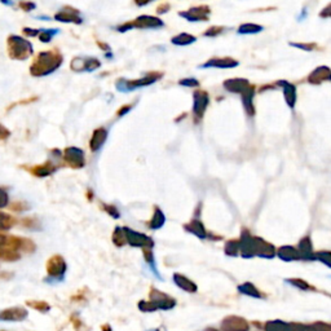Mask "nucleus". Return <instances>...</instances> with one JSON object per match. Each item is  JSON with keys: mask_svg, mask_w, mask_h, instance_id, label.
Listing matches in <instances>:
<instances>
[{"mask_svg": "<svg viewBox=\"0 0 331 331\" xmlns=\"http://www.w3.org/2000/svg\"><path fill=\"white\" fill-rule=\"evenodd\" d=\"M35 251V243L31 240L16 235L0 234V259L6 262H16L23 254Z\"/></svg>", "mask_w": 331, "mask_h": 331, "instance_id": "obj_1", "label": "nucleus"}, {"mask_svg": "<svg viewBox=\"0 0 331 331\" xmlns=\"http://www.w3.org/2000/svg\"><path fill=\"white\" fill-rule=\"evenodd\" d=\"M64 62V56L58 51H43L34 58L30 74L34 77H45L52 74Z\"/></svg>", "mask_w": 331, "mask_h": 331, "instance_id": "obj_2", "label": "nucleus"}, {"mask_svg": "<svg viewBox=\"0 0 331 331\" xmlns=\"http://www.w3.org/2000/svg\"><path fill=\"white\" fill-rule=\"evenodd\" d=\"M8 45V56L12 60L25 61L33 56V44L28 39L18 35H11L7 39Z\"/></svg>", "mask_w": 331, "mask_h": 331, "instance_id": "obj_3", "label": "nucleus"}, {"mask_svg": "<svg viewBox=\"0 0 331 331\" xmlns=\"http://www.w3.org/2000/svg\"><path fill=\"white\" fill-rule=\"evenodd\" d=\"M45 269H47L48 274V277L45 278V282L55 283V282L64 281L67 265L65 259L61 256V255H53V256H51L50 259H48Z\"/></svg>", "mask_w": 331, "mask_h": 331, "instance_id": "obj_4", "label": "nucleus"}, {"mask_svg": "<svg viewBox=\"0 0 331 331\" xmlns=\"http://www.w3.org/2000/svg\"><path fill=\"white\" fill-rule=\"evenodd\" d=\"M159 78H162V74H155V73H150V74H147L141 79L136 80H127V79H119L116 80V89L119 92H131L135 91L137 88H143V87H147L153 84V83L157 82Z\"/></svg>", "mask_w": 331, "mask_h": 331, "instance_id": "obj_5", "label": "nucleus"}, {"mask_svg": "<svg viewBox=\"0 0 331 331\" xmlns=\"http://www.w3.org/2000/svg\"><path fill=\"white\" fill-rule=\"evenodd\" d=\"M163 26H164V23H163L159 18H157V17L140 16V17H137L135 21H132V22L123 23V25L118 26V28H116V30L121 31V33H126V31H128L130 29H133V28H136V29H159V28H163Z\"/></svg>", "mask_w": 331, "mask_h": 331, "instance_id": "obj_6", "label": "nucleus"}, {"mask_svg": "<svg viewBox=\"0 0 331 331\" xmlns=\"http://www.w3.org/2000/svg\"><path fill=\"white\" fill-rule=\"evenodd\" d=\"M101 66V62L97 60L96 57H78L73 58L72 64H70V67H72L73 72L75 73H91L97 70Z\"/></svg>", "mask_w": 331, "mask_h": 331, "instance_id": "obj_7", "label": "nucleus"}, {"mask_svg": "<svg viewBox=\"0 0 331 331\" xmlns=\"http://www.w3.org/2000/svg\"><path fill=\"white\" fill-rule=\"evenodd\" d=\"M123 230H124V234H126V242H127L128 245L133 246V247L152 248L153 245H154L152 238L143 234V233L135 232V230L130 229V228H127V226H124Z\"/></svg>", "mask_w": 331, "mask_h": 331, "instance_id": "obj_8", "label": "nucleus"}, {"mask_svg": "<svg viewBox=\"0 0 331 331\" xmlns=\"http://www.w3.org/2000/svg\"><path fill=\"white\" fill-rule=\"evenodd\" d=\"M64 162L73 169H83L86 166V158H84V152L79 148L70 147L64 150Z\"/></svg>", "mask_w": 331, "mask_h": 331, "instance_id": "obj_9", "label": "nucleus"}, {"mask_svg": "<svg viewBox=\"0 0 331 331\" xmlns=\"http://www.w3.org/2000/svg\"><path fill=\"white\" fill-rule=\"evenodd\" d=\"M28 309L23 306H12L0 311V321L3 322H21L28 318Z\"/></svg>", "mask_w": 331, "mask_h": 331, "instance_id": "obj_10", "label": "nucleus"}, {"mask_svg": "<svg viewBox=\"0 0 331 331\" xmlns=\"http://www.w3.org/2000/svg\"><path fill=\"white\" fill-rule=\"evenodd\" d=\"M55 19L56 21H60V22L77 23V25H80L83 22V18L80 17V12L69 6L64 7L61 11H58L55 14Z\"/></svg>", "mask_w": 331, "mask_h": 331, "instance_id": "obj_11", "label": "nucleus"}, {"mask_svg": "<svg viewBox=\"0 0 331 331\" xmlns=\"http://www.w3.org/2000/svg\"><path fill=\"white\" fill-rule=\"evenodd\" d=\"M180 17H184L191 22H199V21H207L208 19V16H210V9L208 7L202 6V7H196V8H192L186 12H180Z\"/></svg>", "mask_w": 331, "mask_h": 331, "instance_id": "obj_12", "label": "nucleus"}, {"mask_svg": "<svg viewBox=\"0 0 331 331\" xmlns=\"http://www.w3.org/2000/svg\"><path fill=\"white\" fill-rule=\"evenodd\" d=\"M25 170L36 177H47L57 171V166H56L52 160H47V162L43 163V164H36L34 166V167H31V169L25 167Z\"/></svg>", "mask_w": 331, "mask_h": 331, "instance_id": "obj_13", "label": "nucleus"}, {"mask_svg": "<svg viewBox=\"0 0 331 331\" xmlns=\"http://www.w3.org/2000/svg\"><path fill=\"white\" fill-rule=\"evenodd\" d=\"M250 83L247 79H242V78H235V79H229L224 83V88L228 92L232 93H245L248 88H250Z\"/></svg>", "mask_w": 331, "mask_h": 331, "instance_id": "obj_14", "label": "nucleus"}, {"mask_svg": "<svg viewBox=\"0 0 331 331\" xmlns=\"http://www.w3.org/2000/svg\"><path fill=\"white\" fill-rule=\"evenodd\" d=\"M208 94L206 92H194L193 94V113L196 114V116L203 115L204 110L207 109L208 105Z\"/></svg>", "mask_w": 331, "mask_h": 331, "instance_id": "obj_15", "label": "nucleus"}, {"mask_svg": "<svg viewBox=\"0 0 331 331\" xmlns=\"http://www.w3.org/2000/svg\"><path fill=\"white\" fill-rule=\"evenodd\" d=\"M238 66V61L233 58H212V60L207 61L206 64L201 65L199 69H208V67H216V69H232V67Z\"/></svg>", "mask_w": 331, "mask_h": 331, "instance_id": "obj_16", "label": "nucleus"}, {"mask_svg": "<svg viewBox=\"0 0 331 331\" xmlns=\"http://www.w3.org/2000/svg\"><path fill=\"white\" fill-rule=\"evenodd\" d=\"M308 82L312 84H321L322 82H331V70L326 66H320L311 73Z\"/></svg>", "mask_w": 331, "mask_h": 331, "instance_id": "obj_17", "label": "nucleus"}, {"mask_svg": "<svg viewBox=\"0 0 331 331\" xmlns=\"http://www.w3.org/2000/svg\"><path fill=\"white\" fill-rule=\"evenodd\" d=\"M106 138H108V131L104 127L96 128L93 131L91 141H89V148H91L92 152H99L102 148V145L105 144Z\"/></svg>", "mask_w": 331, "mask_h": 331, "instance_id": "obj_18", "label": "nucleus"}, {"mask_svg": "<svg viewBox=\"0 0 331 331\" xmlns=\"http://www.w3.org/2000/svg\"><path fill=\"white\" fill-rule=\"evenodd\" d=\"M278 86H281L282 88H283V97L285 100H286V104L287 106H289L290 109H294V106H295V102H296V88L294 84H291V83L289 82H283V80H281V82L277 83Z\"/></svg>", "mask_w": 331, "mask_h": 331, "instance_id": "obj_19", "label": "nucleus"}, {"mask_svg": "<svg viewBox=\"0 0 331 331\" xmlns=\"http://www.w3.org/2000/svg\"><path fill=\"white\" fill-rule=\"evenodd\" d=\"M254 96H255V91L252 87H250V88H248L245 93H242L243 108H245L246 113H247L250 116L254 115L255 114L254 105H252V99H254Z\"/></svg>", "mask_w": 331, "mask_h": 331, "instance_id": "obj_20", "label": "nucleus"}, {"mask_svg": "<svg viewBox=\"0 0 331 331\" xmlns=\"http://www.w3.org/2000/svg\"><path fill=\"white\" fill-rule=\"evenodd\" d=\"M185 229L188 230V232H191L192 234L201 238V240H204V238H206V229H204L203 224H202L199 220H197V219L192 221L189 225H185Z\"/></svg>", "mask_w": 331, "mask_h": 331, "instance_id": "obj_21", "label": "nucleus"}, {"mask_svg": "<svg viewBox=\"0 0 331 331\" xmlns=\"http://www.w3.org/2000/svg\"><path fill=\"white\" fill-rule=\"evenodd\" d=\"M298 252L299 255L305 257H313L312 254V242L309 240V237H304L303 240L299 242L298 246Z\"/></svg>", "mask_w": 331, "mask_h": 331, "instance_id": "obj_22", "label": "nucleus"}, {"mask_svg": "<svg viewBox=\"0 0 331 331\" xmlns=\"http://www.w3.org/2000/svg\"><path fill=\"white\" fill-rule=\"evenodd\" d=\"M196 40H197L196 36L191 35V34L181 33V34H179V35L174 36L171 41H172V44H175V45H189V44H193Z\"/></svg>", "mask_w": 331, "mask_h": 331, "instance_id": "obj_23", "label": "nucleus"}, {"mask_svg": "<svg viewBox=\"0 0 331 331\" xmlns=\"http://www.w3.org/2000/svg\"><path fill=\"white\" fill-rule=\"evenodd\" d=\"M166 223V218H164V214L160 211V208H155L154 210V215H153L152 220H150L149 223V226L152 228V229H159V228H162L163 225H164Z\"/></svg>", "mask_w": 331, "mask_h": 331, "instance_id": "obj_24", "label": "nucleus"}, {"mask_svg": "<svg viewBox=\"0 0 331 331\" xmlns=\"http://www.w3.org/2000/svg\"><path fill=\"white\" fill-rule=\"evenodd\" d=\"M278 256L282 257L283 260H295V259H298L300 255H299V252L296 248L291 247V246H285V247L279 248Z\"/></svg>", "mask_w": 331, "mask_h": 331, "instance_id": "obj_25", "label": "nucleus"}, {"mask_svg": "<svg viewBox=\"0 0 331 331\" xmlns=\"http://www.w3.org/2000/svg\"><path fill=\"white\" fill-rule=\"evenodd\" d=\"M14 225H16V219L13 216L8 215V214L0 211V232L9 230Z\"/></svg>", "mask_w": 331, "mask_h": 331, "instance_id": "obj_26", "label": "nucleus"}, {"mask_svg": "<svg viewBox=\"0 0 331 331\" xmlns=\"http://www.w3.org/2000/svg\"><path fill=\"white\" fill-rule=\"evenodd\" d=\"M264 30V28L260 25H255V23H245V25L240 26L238 29V34L240 35H251V34H259L260 31Z\"/></svg>", "mask_w": 331, "mask_h": 331, "instance_id": "obj_27", "label": "nucleus"}, {"mask_svg": "<svg viewBox=\"0 0 331 331\" xmlns=\"http://www.w3.org/2000/svg\"><path fill=\"white\" fill-rule=\"evenodd\" d=\"M26 305H29L30 308L35 309L40 313H48L51 311V305L44 300H28Z\"/></svg>", "mask_w": 331, "mask_h": 331, "instance_id": "obj_28", "label": "nucleus"}, {"mask_svg": "<svg viewBox=\"0 0 331 331\" xmlns=\"http://www.w3.org/2000/svg\"><path fill=\"white\" fill-rule=\"evenodd\" d=\"M113 242L115 243L118 247H122V246L127 243L126 242V234H124V230H123V228H121V226H116L115 230H114Z\"/></svg>", "mask_w": 331, "mask_h": 331, "instance_id": "obj_29", "label": "nucleus"}, {"mask_svg": "<svg viewBox=\"0 0 331 331\" xmlns=\"http://www.w3.org/2000/svg\"><path fill=\"white\" fill-rule=\"evenodd\" d=\"M57 33H58L57 29H55V30H52V29H40L38 36L43 43H48V41L53 38V35Z\"/></svg>", "mask_w": 331, "mask_h": 331, "instance_id": "obj_30", "label": "nucleus"}, {"mask_svg": "<svg viewBox=\"0 0 331 331\" xmlns=\"http://www.w3.org/2000/svg\"><path fill=\"white\" fill-rule=\"evenodd\" d=\"M240 250V242L237 241H229L225 246V251L226 254L230 255H237V251Z\"/></svg>", "mask_w": 331, "mask_h": 331, "instance_id": "obj_31", "label": "nucleus"}, {"mask_svg": "<svg viewBox=\"0 0 331 331\" xmlns=\"http://www.w3.org/2000/svg\"><path fill=\"white\" fill-rule=\"evenodd\" d=\"M315 257H318V260H321L322 263H325V264L330 265L331 267V252H326V251H321V252H317V254L315 255Z\"/></svg>", "mask_w": 331, "mask_h": 331, "instance_id": "obj_32", "label": "nucleus"}, {"mask_svg": "<svg viewBox=\"0 0 331 331\" xmlns=\"http://www.w3.org/2000/svg\"><path fill=\"white\" fill-rule=\"evenodd\" d=\"M180 86L182 87H198L199 82L194 78H186V79L180 80Z\"/></svg>", "mask_w": 331, "mask_h": 331, "instance_id": "obj_33", "label": "nucleus"}, {"mask_svg": "<svg viewBox=\"0 0 331 331\" xmlns=\"http://www.w3.org/2000/svg\"><path fill=\"white\" fill-rule=\"evenodd\" d=\"M290 45H293L295 48H300V50L306 51V52H311L313 51V48H316V44L311 43V44H304V43H290Z\"/></svg>", "mask_w": 331, "mask_h": 331, "instance_id": "obj_34", "label": "nucleus"}, {"mask_svg": "<svg viewBox=\"0 0 331 331\" xmlns=\"http://www.w3.org/2000/svg\"><path fill=\"white\" fill-rule=\"evenodd\" d=\"M8 202H9L8 193H7L4 189L0 188V208H4V207L8 204Z\"/></svg>", "mask_w": 331, "mask_h": 331, "instance_id": "obj_35", "label": "nucleus"}, {"mask_svg": "<svg viewBox=\"0 0 331 331\" xmlns=\"http://www.w3.org/2000/svg\"><path fill=\"white\" fill-rule=\"evenodd\" d=\"M104 210H105L108 214H110V215L113 216L114 219H118L119 218L118 210H116V208L114 206H108V204H104Z\"/></svg>", "mask_w": 331, "mask_h": 331, "instance_id": "obj_36", "label": "nucleus"}, {"mask_svg": "<svg viewBox=\"0 0 331 331\" xmlns=\"http://www.w3.org/2000/svg\"><path fill=\"white\" fill-rule=\"evenodd\" d=\"M224 30V28H219V26H215V28H211L207 30V33L204 34L206 36H215L218 35V34H220L221 31Z\"/></svg>", "mask_w": 331, "mask_h": 331, "instance_id": "obj_37", "label": "nucleus"}, {"mask_svg": "<svg viewBox=\"0 0 331 331\" xmlns=\"http://www.w3.org/2000/svg\"><path fill=\"white\" fill-rule=\"evenodd\" d=\"M35 7H36L35 4L31 3V2H28V3H26V2H22V3H19V8H22L25 12L33 11V9L35 8Z\"/></svg>", "mask_w": 331, "mask_h": 331, "instance_id": "obj_38", "label": "nucleus"}, {"mask_svg": "<svg viewBox=\"0 0 331 331\" xmlns=\"http://www.w3.org/2000/svg\"><path fill=\"white\" fill-rule=\"evenodd\" d=\"M9 135H11V132H9V131L4 127V126H2V124H0V140H4V138L9 137Z\"/></svg>", "mask_w": 331, "mask_h": 331, "instance_id": "obj_39", "label": "nucleus"}, {"mask_svg": "<svg viewBox=\"0 0 331 331\" xmlns=\"http://www.w3.org/2000/svg\"><path fill=\"white\" fill-rule=\"evenodd\" d=\"M320 16L322 17V18H328V17H331V4H328L326 8L322 9V12L320 13Z\"/></svg>", "mask_w": 331, "mask_h": 331, "instance_id": "obj_40", "label": "nucleus"}, {"mask_svg": "<svg viewBox=\"0 0 331 331\" xmlns=\"http://www.w3.org/2000/svg\"><path fill=\"white\" fill-rule=\"evenodd\" d=\"M131 110V106H126V108H122V109H119L118 110V116H123L124 114L127 113V111H130Z\"/></svg>", "mask_w": 331, "mask_h": 331, "instance_id": "obj_41", "label": "nucleus"}, {"mask_svg": "<svg viewBox=\"0 0 331 331\" xmlns=\"http://www.w3.org/2000/svg\"><path fill=\"white\" fill-rule=\"evenodd\" d=\"M72 322L73 323H74V325H75V327H80V326H82V322H80V320H79V318H78L77 317V316H73V317H72Z\"/></svg>", "mask_w": 331, "mask_h": 331, "instance_id": "obj_42", "label": "nucleus"}]
</instances>
